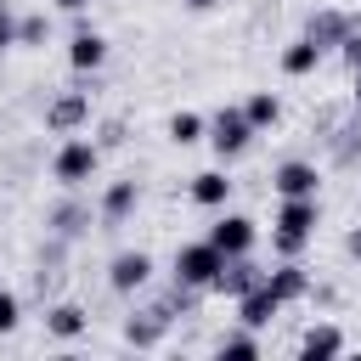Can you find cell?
Segmentation results:
<instances>
[{
  "mask_svg": "<svg viewBox=\"0 0 361 361\" xmlns=\"http://www.w3.org/2000/svg\"><path fill=\"white\" fill-rule=\"evenodd\" d=\"M316 226H322V197H282L276 220H271V248L282 259H299L305 243L316 237Z\"/></svg>",
  "mask_w": 361,
  "mask_h": 361,
  "instance_id": "cell-1",
  "label": "cell"
},
{
  "mask_svg": "<svg viewBox=\"0 0 361 361\" xmlns=\"http://www.w3.org/2000/svg\"><path fill=\"white\" fill-rule=\"evenodd\" d=\"M96 169H102V147L85 141V135H68V141L51 152V175H56L62 192H79L85 180H96Z\"/></svg>",
  "mask_w": 361,
  "mask_h": 361,
  "instance_id": "cell-2",
  "label": "cell"
},
{
  "mask_svg": "<svg viewBox=\"0 0 361 361\" xmlns=\"http://www.w3.org/2000/svg\"><path fill=\"white\" fill-rule=\"evenodd\" d=\"M226 265V254L209 243V237H197V243H180L175 248V282H186V288H197V293H209V282H214V271Z\"/></svg>",
  "mask_w": 361,
  "mask_h": 361,
  "instance_id": "cell-3",
  "label": "cell"
},
{
  "mask_svg": "<svg viewBox=\"0 0 361 361\" xmlns=\"http://www.w3.org/2000/svg\"><path fill=\"white\" fill-rule=\"evenodd\" d=\"M203 135H209V147H214L220 158H237V152H248V141H254L259 130L248 124V113H243V107H220V113L209 118V130H203Z\"/></svg>",
  "mask_w": 361,
  "mask_h": 361,
  "instance_id": "cell-4",
  "label": "cell"
},
{
  "mask_svg": "<svg viewBox=\"0 0 361 361\" xmlns=\"http://www.w3.org/2000/svg\"><path fill=\"white\" fill-rule=\"evenodd\" d=\"M147 282H152V254L147 248H118L107 259V288L113 293H141Z\"/></svg>",
  "mask_w": 361,
  "mask_h": 361,
  "instance_id": "cell-5",
  "label": "cell"
},
{
  "mask_svg": "<svg viewBox=\"0 0 361 361\" xmlns=\"http://www.w3.org/2000/svg\"><path fill=\"white\" fill-rule=\"evenodd\" d=\"M85 124H90V90H56V96L45 102V130L73 135V130H85Z\"/></svg>",
  "mask_w": 361,
  "mask_h": 361,
  "instance_id": "cell-6",
  "label": "cell"
},
{
  "mask_svg": "<svg viewBox=\"0 0 361 361\" xmlns=\"http://www.w3.org/2000/svg\"><path fill=\"white\" fill-rule=\"evenodd\" d=\"M271 192L276 197H316L322 192V169L310 158H288V164L271 169Z\"/></svg>",
  "mask_w": 361,
  "mask_h": 361,
  "instance_id": "cell-7",
  "label": "cell"
},
{
  "mask_svg": "<svg viewBox=\"0 0 361 361\" xmlns=\"http://www.w3.org/2000/svg\"><path fill=\"white\" fill-rule=\"evenodd\" d=\"M90 220H96V209H90L79 192H68L62 203H51V214H45V226H51V237H56V243L85 237V231H90Z\"/></svg>",
  "mask_w": 361,
  "mask_h": 361,
  "instance_id": "cell-8",
  "label": "cell"
},
{
  "mask_svg": "<svg viewBox=\"0 0 361 361\" xmlns=\"http://www.w3.org/2000/svg\"><path fill=\"white\" fill-rule=\"evenodd\" d=\"M355 23H361V17L338 11V6H316V11L305 17V39H316V45H322V56H327V51H338V39H344Z\"/></svg>",
  "mask_w": 361,
  "mask_h": 361,
  "instance_id": "cell-9",
  "label": "cell"
},
{
  "mask_svg": "<svg viewBox=\"0 0 361 361\" xmlns=\"http://www.w3.org/2000/svg\"><path fill=\"white\" fill-rule=\"evenodd\" d=\"M265 282V271L248 259V254H226V265L214 271V282H209V293H226V299H243L248 288H259Z\"/></svg>",
  "mask_w": 361,
  "mask_h": 361,
  "instance_id": "cell-10",
  "label": "cell"
},
{
  "mask_svg": "<svg viewBox=\"0 0 361 361\" xmlns=\"http://www.w3.org/2000/svg\"><path fill=\"white\" fill-rule=\"evenodd\" d=\"M209 243L220 248V254H254V243H259V231H254V220L248 214H220L214 226H209Z\"/></svg>",
  "mask_w": 361,
  "mask_h": 361,
  "instance_id": "cell-11",
  "label": "cell"
},
{
  "mask_svg": "<svg viewBox=\"0 0 361 361\" xmlns=\"http://www.w3.org/2000/svg\"><path fill=\"white\" fill-rule=\"evenodd\" d=\"M102 62H107V39L79 17V28H73V39H68V68H73V73H96Z\"/></svg>",
  "mask_w": 361,
  "mask_h": 361,
  "instance_id": "cell-12",
  "label": "cell"
},
{
  "mask_svg": "<svg viewBox=\"0 0 361 361\" xmlns=\"http://www.w3.org/2000/svg\"><path fill=\"white\" fill-rule=\"evenodd\" d=\"M344 327H333V322H310L305 333H299V361H333V355H344Z\"/></svg>",
  "mask_w": 361,
  "mask_h": 361,
  "instance_id": "cell-13",
  "label": "cell"
},
{
  "mask_svg": "<svg viewBox=\"0 0 361 361\" xmlns=\"http://www.w3.org/2000/svg\"><path fill=\"white\" fill-rule=\"evenodd\" d=\"M265 288H271L282 305H299V299H310V271H305L299 259H282V265L265 271Z\"/></svg>",
  "mask_w": 361,
  "mask_h": 361,
  "instance_id": "cell-14",
  "label": "cell"
},
{
  "mask_svg": "<svg viewBox=\"0 0 361 361\" xmlns=\"http://www.w3.org/2000/svg\"><path fill=\"white\" fill-rule=\"evenodd\" d=\"M135 203H141V186H135V180H113V186L102 192V203H96V220H102V226H124V220L135 214Z\"/></svg>",
  "mask_w": 361,
  "mask_h": 361,
  "instance_id": "cell-15",
  "label": "cell"
},
{
  "mask_svg": "<svg viewBox=\"0 0 361 361\" xmlns=\"http://www.w3.org/2000/svg\"><path fill=\"white\" fill-rule=\"evenodd\" d=\"M276 316H282V299H276L265 282L237 299V322H243V327H265V322H276Z\"/></svg>",
  "mask_w": 361,
  "mask_h": 361,
  "instance_id": "cell-16",
  "label": "cell"
},
{
  "mask_svg": "<svg viewBox=\"0 0 361 361\" xmlns=\"http://www.w3.org/2000/svg\"><path fill=\"white\" fill-rule=\"evenodd\" d=\"M192 203L197 209H226L231 203V180H226V169H203V175H192Z\"/></svg>",
  "mask_w": 361,
  "mask_h": 361,
  "instance_id": "cell-17",
  "label": "cell"
},
{
  "mask_svg": "<svg viewBox=\"0 0 361 361\" xmlns=\"http://www.w3.org/2000/svg\"><path fill=\"white\" fill-rule=\"evenodd\" d=\"M316 68H322V45L299 34V39L282 51V73H288V79H305V73H316Z\"/></svg>",
  "mask_w": 361,
  "mask_h": 361,
  "instance_id": "cell-18",
  "label": "cell"
},
{
  "mask_svg": "<svg viewBox=\"0 0 361 361\" xmlns=\"http://www.w3.org/2000/svg\"><path fill=\"white\" fill-rule=\"evenodd\" d=\"M85 327H90V316H85L79 305H68V299L45 310V333H51V338H79Z\"/></svg>",
  "mask_w": 361,
  "mask_h": 361,
  "instance_id": "cell-19",
  "label": "cell"
},
{
  "mask_svg": "<svg viewBox=\"0 0 361 361\" xmlns=\"http://www.w3.org/2000/svg\"><path fill=\"white\" fill-rule=\"evenodd\" d=\"M214 355H220V361H259V327H237V333H226V338L214 344Z\"/></svg>",
  "mask_w": 361,
  "mask_h": 361,
  "instance_id": "cell-20",
  "label": "cell"
},
{
  "mask_svg": "<svg viewBox=\"0 0 361 361\" xmlns=\"http://www.w3.org/2000/svg\"><path fill=\"white\" fill-rule=\"evenodd\" d=\"M243 113H248L254 130H271V124L282 118V102H276V90H254V96L243 102Z\"/></svg>",
  "mask_w": 361,
  "mask_h": 361,
  "instance_id": "cell-21",
  "label": "cell"
},
{
  "mask_svg": "<svg viewBox=\"0 0 361 361\" xmlns=\"http://www.w3.org/2000/svg\"><path fill=\"white\" fill-rule=\"evenodd\" d=\"M203 130H209V118H203V113H175V118H169V141H175V147L203 141Z\"/></svg>",
  "mask_w": 361,
  "mask_h": 361,
  "instance_id": "cell-22",
  "label": "cell"
},
{
  "mask_svg": "<svg viewBox=\"0 0 361 361\" xmlns=\"http://www.w3.org/2000/svg\"><path fill=\"white\" fill-rule=\"evenodd\" d=\"M45 39H51V17H45V11L17 17V45H45Z\"/></svg>",
  "mask_w": 361,
  "mask_h": 361,
  "instance_id": "cell-23",
  "label": "cell"
},
{
  "mask_svg": "<svg viewBox=\"0 0 361 361\" xmlns=\"http://www.w3.org/2000/svg\"><path fill=\"white\" fill-rule=\"evenodd\" d=\"M327 141H333V158H338V164H355V152H361V124H344V130H333Z\"/></svg>",
  "mask_w": 361,
  "mask_h": 361,
  "instance_id": "cell-24",
  "label": "cell"
},
{
  "mask_svg": "<svg viewBox=\"0 0 361 361\" xmlns=\"http://www.w3.org/2000/svg\"><path fill=\"white\" fill-rule=\"evenodd\" d=\"M338 56H344V68H350V73H361V23L338 39Z\"/></svg>",
  "mask_w": 361,
  "mask_h": 361,
  "instance_id": "cell-25",
  "label": "cell"
},
{
  "mask_svg": "<svg viewBox=\"0 0 361 361\" xmlns=\"http://www.w3.org/2000/svg\"><path fill=\"white\" fill-rule=\"evenodd\" d=\"M17 322H23V299H17L11 288H0V333H11Z\"/></svg>",
  "mask_w": 361,
  "mask_h": 361,
  "instance_id": "cell-26",
  "label": "cell"
},
{
  "mask_svg": "<svg viewBox=\"0 0 361 361\" xmlns=\"http://www.w3.org/2000/svg\"><path fill=\"white\" fill-rule=\"evenodd\" d=\"M11 45H17V17L0 6V51H11Z\"/></svg>",
  "mask_w": 361,
  "mask_h": 361,
  "instance_id": "cell-27",
  "label": "cell"
},
{
  "mask_svg": "<svg viewBox=\"0 0 361 361\" xmlns=\"http://www.w3.org/2000/svg\"><path fill=\"white\" fill-rule=\"evenodd\" d=\"M118 141H124V118H107V124H102V141H96V147H118Z\"/></svg>",
  "mask_w": 361,
  "mask_h": 361,
  "instance_id": "cell-28",
  "label": "cell"
},
{
  "mask_svg": "<svg viewBox=\"0 0 361 361\" xmlns=\"http://www.w3.org/2000/svg\"><path fill=\"white\" fill-rule=\"evenodd\" d=\"M85 6L90 0H56V11H73V17H85Z\"/></svg>",
  "mask_w": 361,
  "mask_h": 361,
  "instance_id": "cell-29",
  "label": "cell"
},
{
  "mask_svg": "<svg viewBox=\"0 0 361 361\" xmlns=\"http://www.w3.org/2000/svg\"><path fill=\"white\" fill-rule=\"evenodd\" d=\"M344 248H350V259H361V226L350 231V243H344Z\"/></svg>",
  "mask_w": 361,
  "mask_h": 361,
  "instance_id": "cell-30",
  "label": "cell"
},
{
  "mask_svg": "<svg viewBox=\"0 0 361 361\" xmlns=\"http://www.w3.org/2000/svg\"><path fill=\"white\" fill-rule=\"evenodd\" d=\"M186 6H192V11H209V6H220V0H186Z\"/></svg>",
  "mask_w": 361,
  "mask_h": 361,
  "instance_id": "cell-31",
  "label": "cell"
},
{
  "mask_svg": "<svg viewBox=\"0 0 361 361\" xmlns=\"http://www.w3.org/2000/svg\"><path fill=\"white\" fill-rule=\"evenodd\" d=\"M350 96H355V113H361V73H355V90H350Z\"/></svg>",
  "mask_w": 361,
  "mask_h": 361,
  "instance_id": "cell-32",
  "label": "cell"
}]
</instances>
